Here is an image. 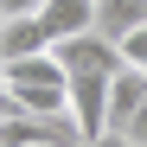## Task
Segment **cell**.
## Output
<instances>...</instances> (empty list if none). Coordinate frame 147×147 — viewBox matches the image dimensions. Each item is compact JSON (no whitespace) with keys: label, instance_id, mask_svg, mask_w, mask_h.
<instances>
[{"label":"cell","instance_id":"cell-1","mask_svg":"<svg viewBox=\"0 0 147 147\" xmlns=\"http://www.w3.org/2000/svg\"><path fill=\"white\" fill-rule=\"evenodd\" d=\"M0 90H7V102L32 109V115H70V70H64L58 51L7 58L0 64Z\"/></svg>","mask_w":147,"mask_h":147},{"label":"cell","instance_id":"cell-2","mask_svg":"<svg viewBox=\"0 0 147 147\" xmlns=\"http://www.w3.org/2000/svg\"><path fill=\"white\" fill-rule=\"evenodd\" d=\"M0 147H83V128H77V115H32V109L7 102Z\"/></svg>","mask_w":147,"mask_h":147},{"label":"cell","instance_id":"cell-3","mask_svg":"<svg viewBox=\"0 0 147 147\" xmlns=\"http://www.w3.org/2000/svg\"><path fill=\"white\" fill-rule=\"evenodd\" d=\"M58 58H64V70H102V77H115L121 64V38H109V32H77V38H64L58 45Z\"/></svg>","mask_w":147,"mask_h":147},{"label":"cell","instance_id":"cell-4","mask_svg":"<svg viewBox=\"0 0 147 147\" xmlns=\"http://www.w3.org/2000/svg\"><path fill=\"white\" fill-rule=\"evenodd\" d=\"M45 19V32H51V51L64 38H77V32H96V0H45L38 7Z\"/></svg>","mask_w":147,"mask_h":147},{"label":"cell","instance_id":"cell-5","mask_svg":"<svg viewBox=\"0 0 147 147\" xmlns=\"http://www.w3.org/2000/svg\"><path fill=\"white\" fill-rule=\"evenodd\" d=\"M38 51H51L45 19H38V13H13L7 32H0V58H38Z\"/></svg>","mask_w":147,"mask_h":147},{"label":"cell","instance_id":"cell-6","mask_svg":"<svg viewBox=\"0 0 147 147\" xmlns=\"http://www.w3.org/2000/svg\"><path fill=\"white\" fill-rule=\"evenodd\" d=\"M134 26H147V0H96V32L128 38Z\"/></svg>","mask_w":147,"mask_h":147},{"label":"cell","instance_id":"cell-7","mask_svg":"<svg viewBox=\"0 0 147 147\" xmlns=\"http://www.w3.org/2000/svg\"><path fill=\"white\" fill-rule=\"evenodd\" d=\"M121 58H128V64H141V70H147V26H134L128 38H121Z\"/></svg>","mask_w":147,"mask_h":147},{"label":"cell","instance_id":"cell-8","mask_svg":"<svg viewBox=\"0 0 147 147\" xmlns=\"http://www.w3.org/2000/svg\"><path fill=\"white\" fill-rule=\"evenodd\" d=\"M121 134H128L134 147H147V102H141V115H134V121H128V128H121Z\"/></svg>","mask_w":147,"mask_h":147},{"label":"cell","instance_id":"cell-9","mask_svg":"<svg viewBox=\"0 0 147 147\" xmlns=\"http://www.w3.org/2000/svg\"><path fill=\"white\" fill-rule=\"evenodd\" d=\"M83 147H134V141L121 134V128H109V134H96V141H83Z\"/></svg>","mask_w":147,"mask_h":147},{"label":"cell","instance_id":"cell-10","mask_svg":"<svg viewBox=\"0 0 147 147\" xmlns=\"http://www.w3.org/2000/svg\"><path fill=\"white\" fill-rule=\"evenodd\" d=\"M0 7H7V19H13V13H38L45 0H0Z\"/></svg>","mask_w":147,"mask_h":147}]
</instances>
